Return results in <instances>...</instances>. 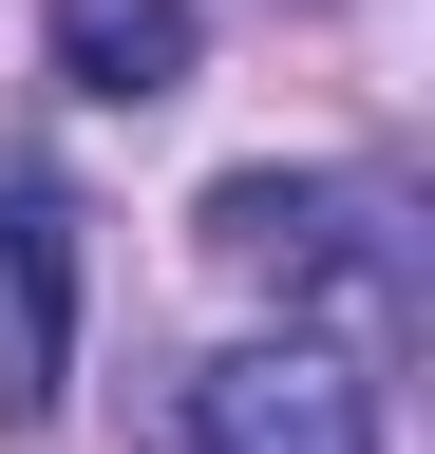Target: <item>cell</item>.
Segmentation results:
<instances>
[{"label": "cell", "instance_id": "6da1fadb", "mask_svg": "<svg viewBox=\"0 0 435 454\" xmlns=\"http://www.w3.org/2000/svg\"><path fill=\"white\" fill-rule=\"evenodd\" d=\"M208 265L284 284V340H322V360H416L435 322V247H416V190L398 170H228L208 190Z\"/></svg>", "mask_w": 435, "mask_h": 454}, {"label": "cell", "instance_id": "7a4b0ae2", "mask_svg": "<svg viewBox=\"0 0 435 454\" xmlns=\"http://www.w3.org/2000/svg\"><path fill=\"white\" fill-rule=\"evenodd\" d=\"M76 190L58 170H0V435H58V397H76Z\"/></svg>", "mask_w": 435, "mask_h": 454}, {"label": "cell", "instance_id": "3957f363", "mask_svg": "<svg viewBox=\"0 0 435 454\" xmlns=\"http://www.w3.org/2000/svg\"><path fill=\"white\" fill-rule=\"evenodd\" d=\"M190 454H378V379L322 340H228L190 379Z\"/></svg>", "mask_w": 435, "mask_h": 454}, {"label": "cell", "instance_id": "277c9868", "mask_svg": "<svg viewBox=\"0 0 435 454\" xmlns=\"http://www.w3.org/2000/svg\"><path fill=\"white\" fill-rule=\"evenodd\" d=\"M38 38H58V76H76L95 114L190 95V57H208V20H190V0H38Z\"/></svg>", "mask_w": 435, "mask_h": 454}]
</instances>
